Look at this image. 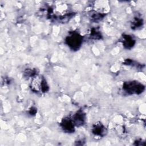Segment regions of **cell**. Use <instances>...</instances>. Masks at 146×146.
<instances>
[{"instance_id":"cell-1","label":"cell","mask_w":146,"mask_h":146,"mask_svg":"<svg viewBox=\"0 0 146 146\" xmlns=\"http://www.w3.org/2000/svg\"><path fill=\"white\" fill-rule=\"evenodd\" d=\"M123 88L127 92L130 94H139L143 91L144 87L141 84L136 82H128L124 84Z\"/></svg>"},{"instance_id":"cell-2","label":"cell","mask_w":146,"mask_h":146,"mask_svg":"<svg viewBox=\"0 0 146 146\" xmlns=\"http://www.w3.org/2000/svg\"><path fill=\"white\" fill-rule=\"evenodd\" d=\"M31 87L33 91L35 92H46L48 90V86L44 79L40 78L38 76L33 78L31 82Z\"/></svg>"},{"instance_id":"cell-3","label":"cell","mask_w":146,"mask_h":146,"mask_svg":"<svg viewBox=\"0 0 146 146\" xmlns=\"http://www.w3.org/2000/svg\"><path fill=\"white\" fill-rule=\"evenodd\" d=\"M66 42L70 48L73 50H77L82 44V38L77 33H72L67 37Z\"/></svg>"},{"instance_id":"cell-4","label":"cell","mask_w":146,"mask_h":146,"mask_svg":"<svg viewBox=\"0 0 146 146\" xmlns=\"http://www.w3.org/2000/svg\"><path fill=\"white\" fill-rule=\"evenodd\" d=\"M62 127L63 129L67 132H71L74 131V123L73 121L71 120L70 119L65 118L63 120L62 123Z\"/></svg>"},{"instance_id":"cell-5","label":"cell","mask_w":146,"mask_h":146,"mask_svg":"<svg viewBox=\"0 0 146 146\" xmlns=\"http://www.w3.org/2000/svg\"><path fill=\"white\" fill-rule=\"evenodd\" d=\"M123 44L124 46L127 48H131L135 44V40L129 35H124L123 36Z\"/></svg>"},{"instance_id":"cell-6","label":"cell","mask_w":146,"mask_h":146,"mask_svg":"<svg viewBox=\"0 0 146 146\" xmlns=\"http://www.w3.org/2000/svg\"><path fill=\"white\" fill-rule=\"evenodd\" d=\"M84 114L82 112H78L75 115L72 121L74 124H76V125H80L83 124V123H84Z\"/></svg>"},{"instance_id":"cell-7","label":"cell","mask_w":146,"mask_h":146,"mask_svg":"<svg viewBox=\"0 0 146 146\" xmlns=\"http://www.w3.org/2000/svg\"><path fill=\"white\" fill-rule=\"evenodd\" d=\"M104 132V127L101 125H96L93 129V133L97 135H102Z\"/></svg>"}]
</instances>
